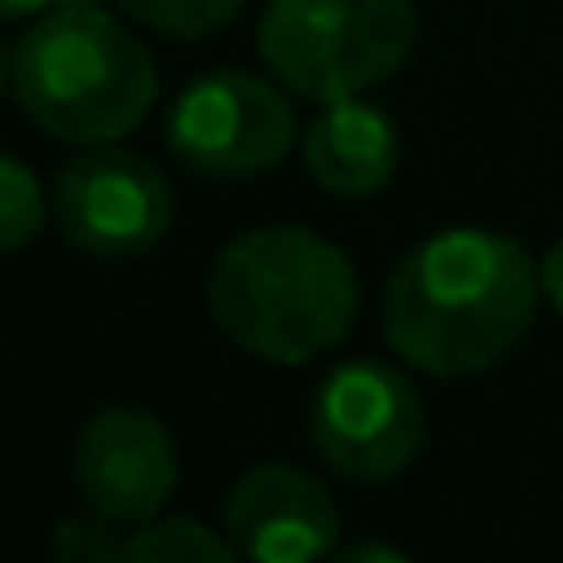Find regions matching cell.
<instances>
[{
  "label": "cell",
  "instance_id": "cell-17",
  "mask_svg": "<svg viewBox=\"0 0 563 563\" xmlns=\"http://www.w3.org/2000/svg\"><path fill=\"white\" fill-rule=\"evenodd\" d=\"M542 296L563 312V235L548 246V257H542Z\"/></svg>",
  "mask_w": 563,
  "mask_h": 563
},
{
  "label": "cell",
  "instance_id": "cell-1",
  "mask_svg": "<svg viewBox=\"0 0 563 563\" xmlns=\"http://www.w3.org/2000/svg\"><path fill=\"white\" fill-rule=\"evenodd\" d=\"M542 274L531 252L482 224L427 235L383 290L388 345L432 377H471L498 367L537 318Z\"/></svg>",
  "mask_w": 563,
  "mask_h": 563
},
{
  "label": "cell",
  "instance_id": "cell-12",
  "mask_svg": "<svg viewBox=\"0 0 563 563\" xmlns=\"http://www.w3.org/2000/svg\"><path fill=\"white\" fill-rule=\"evenodd\" d=\"M44 213H49V197L38 187V176L22 159L0 154V252L27 246L44 230Z\"/></svg>",
  "mask_w": 563,
  "mask_h": 563
},
{
  "label": "cell",
  "instance_id": "cell-10",
  "mask_svg": "<svg viewBox=\"0 0 563 563\" xmlns=\"http://www.w3.org/2000/svg\"><path fill=\"white\" fill-rule=\"evenodd\" d=\"M301 154H307V176L323 191L373 197L399 165V132L377 104H362L356 93V99L323 104V115L301 137Z\"/></svg>",
  "mask_w": 563,
  "mask_h": 563
},
{
  "label": "cell",
  "instance_id": "cell-2",
  "mask_svg": "<svg viewBox=\"0 0 563 563\" xmlns=\"http://www.w3.org/2000/svg\"><path fill=\"white\" fill-rule=\"evenodd\" d=\"M351 257L301 224H263L235 235L208 279V312L246 356L301 367L334 351L356 323Z\"/></svg>",
  "mask_w": 563,
  "mask_h": 563
},
{
  "label": "cell",
  "instance_id": "cell-18",
  "mask_svg": "<svg viewBox=\"0 0 563 563\" xmlns=\"http://www.w3.org/2000/svg\"><path fill=\"white\" fill-rule=\"evenodd\" d=\"M5 82H11V49H5V38H0V93H5Z\"/></svg>",
  "mask_w": 563,
  "mask_h": 563
},
{
  "label": "cell",
  "instance_id": "cell-8",
  "mask_svg": "<svg viewBox=\"0 0 563 563\" xmlns=\"http://www.w3.org/2000/svg\"><path fill=\"white\" fill-rule=\"evenodd\" d=\"M71 471H77L82 504L115 526L159 520V509L170 504L176 476H181L165 421L148 410H126V405L88 416V427L77 432V449H71Z\"/></svg>",
  "mask_w": 563,
  "mask_h": 563
},
{
  "label": "cell",
  "instance_id": "cell-13",
  "mask_svg": "<svg viewBox=\"0 0 563 563\" xmlns=\"http://www.w3.org/2000/svg\"><path fill=\"white\" fill-rule=\"evenodd\" d=\"M246 0H121V11L165 38H202L219 33Z\"/></svg>",
  "mask_w": 563,
  "mask_h": 563
},
{
  "label": "cell",
  "instance_id": "cell-15",
  "mask_svg": "<svg viewBox=\"0 0 563 563\" xmlns=\"http://www.w3.org/2000/svg\"><path fill=\"white\" fill-rule=\"evenodd\" d=\"M329 563H410V559L399 548H388V542H351V548H334Z\"/></svg>",
  "mask_w": 563,
  "mask_h": 563
},
{
  "label": "cell",
  "instance_id": "cell-7",
  "mask_svg": "<svg viewBox=\"0 0 563 563\" xmlns=\"http://www.w3.org/2000/svg\"><path fill=\"white\" fill-rule=\"evenodd\" d=\"M55 224L88 257H137L170 235L176 191L143 154L93 143L55 181Z\"/></svg>",
  "mask_w": 563,
  "mask_h": 563
},
{
  "label": "cell",
  "instance_id": "cell-3",
  "mask_svg": "<svg viewBox=\"0 0 563 563\" xmlns=\"http://www.w3.org/2000/svg\"><path fill=\"white\" fill-rule=\"evenodd\" d=\"M11 93L38 132L60 143H110L143 126L159 99V71L121 16L82 0L27 22L11 49Z\"/></svg>",
  "mask_w": 563,
  "mask_h": 563
},
{
  "label": "cell",
  "instance_id": "cell-5",
  "mask_svg": "<svg viewBox=\"0 0 563 563\" xmlns=\"http://www.w3.org/2000/svg\"><path fill=\"white\" fill-rule=\"evenodd\" d=\"M170 154L213 181H246L274 170L296 143L290 99L252 71H208L170 104Z\"/></svg>",
  "mask_w": 563,
  "mask_h": 563
},
{
  "label": "cell",
  "instance_id": "cell-11",
  "mask_svg": "<svg viewBox=\"0 0 563 563\" xmlns=\"http://www.w3.org/2000/svg\"><path fill=\"white\" fill-rule=\"evenodd\" d=\"M230 548L235 542L213 537L197 520H148L137 537H126L115 563H241Z\"/></svg>",
  "mask_w": 563,
  "mask_h": 563
},
{
  "label": "cell",
  "instance_id": "cell-9",
  "mask_svg": "<svg viewBox=\"0 0 563 563\" xmlns=\"http://www.w3.org/2000/svg\"><path fill=\"white\" fill-rule=\"evenodd\" d=\"M224 531L246 563H329L340 548V509L312 471L263 460L235 476Z\"/></svg>",
  "mask_w": 563,
  "mask_h": 563
},
{
  "label": "cell",
  "instance_id": "cell-6",
  "mask_svg": "<svg viewBox=\"0 0 563 563\" xmlns=\"http://www.w3.org/2000/svg\"><path fill=\"white\" fill-rule=\"evenodd\" d=\"M427 438L421 394L410 377L383 362H345L323 377L312 399V443L329 471L351 482H388L399 476Z\"/></svg>",
  "mask_w": 563,
  "mask_h": 563
},
{
  "label": "cell",
  "instance_id": "cell-16",
  "mask_svg": "<svg viewBox=\"0 0 563 563\" xmlns=\"http://www.w3.org/2000/svg\"><path fill=\"white\" fill-rule=\"evenodd\" d=\"M60 5H82V0H0V22H38Z\"/></svg>",
  "mask_w": 563,
  "mask_h": 563
},
{
  "label": "cell",
  "instance_id": "cell-14",
  "mask_svg": "<svg viewBox=\"0 0 563 563\" xmlns=\"http://www.w3.org/2000/svg\"><path fill=\"white\" fill-rule=\"evenodd\" d=\"M115 520H104L99 509H82V515H66L49 537V559L55 563H115L126 542H115L110 531Z\"/></svg>",
  "mask_w": 563,
  "mask_h": 563
},
{
  "label": "cell",
  "instance_id": "cell-4",
  "mask_svg": "<svg viewBox=\"0 0 563 563\" xmlns=\"http://www.w3.org/2000/svg\"><path fill=\"white\" fill-rule=\"evenodd\" d=\"M416 49L410 0H268L257 22L263 66L301 99L334 104L394 77Z\"/></svg>",
  "mask_w": 563,
  "mask_h": 563
}]
</instances>
